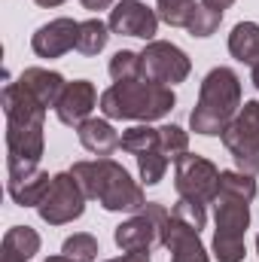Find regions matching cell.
<instances>
[{"label":"cell","instance_id":"20","mask_svg":"<svg viewBox=\"0 0 259 262\" xmlns=\"http://www.w3.org/2000/svg\"><path fill=\"white\" fill-rule=\"evenodd\" d=\"M119 146H122L128 156H134V159L143 156V152H153V149H159V128H149L146 122L131 125L128 131H122Z\"/></svg>","mask_w":259,"mask_h":262},{"label":"cell","instance_id":"33","mask_svg":"<svg viewBox=\"0 0 259 262\" xmlns=\"http://www.w3.org/2000/svg\"><path fill=\"white\" fill-rule=\"evenodd\" d=\"M3 262H28L25 256H18L15 250H9V247H3Z\"/></svg>","mask_w":259,"mask_h":262},{"label":"cell","instance_id":"18","mask_svg":"<svg viewBox=\"0 0 259 262\" xmlns=\"http://www.w3.org/2000/svg\"><path fill=\"white\" fill-rule=\"evenodd\" d=\"M229 55L247 67L259 64V25L256 21H238L229 34Z\"/></svg>","mask_w":259,"mask_h":262},{"label":"cell","instance_id":"9","mask_svg":"<svg viewBox=\"0 0 259 262\" xmlns=\"http://www.w3.org/2000/svg\"><path fill=\"white\" fill-rule=\"evenodd\" d=\"M174 189L180 198L213 204L220 192V168L204 156L186 152L174 162Z\"/></svg>","mask_w":259,"mask_h":262},{"label":"cell","instance_id":"4","mask_svg":"<svg viewBox=\"0 0 259 262\" xmlns=\"http://www.w3.org/2000/svg\"><path fill=\"white\" fill-rule=\"evenodd\" d=\"M177 98L171 85H159L149 79L113 82L101 95V113L107 119H131V122H156L174 110Z\"/></svg>","mask_w":259,"mask_h":262},{"label":"cell","instance_id":"30","mask_svg":"<svg viewBox=\"0 0 259 262\" xmlns=\"http://www.w3.org/2000/svg\"><path fill=\"white\" fill-rule=\"evenodd\" d=\"M104 262H149V253H122L116 259H104Z\"/></svg>","mask_w":259,"mask_h":262},{"label":"cell","instance_id":"5","mask_svg":"<svg viewBox=\"0 0 259 262\" xmlns=\"http://www.w3.org/2000/svg\"><path fill=\"white\" fill-rule=\"evenodd\" d=\"M217 229H213V256L217 262H244V235L250 229V201L217 195Z\"/></svg>","mask_w":259,"mask_h":262},{"label":"cell","instance_id":"37","mask_svg":"<svg viewBox=\"0 0 259 262\" xmlns=\"http://www.w3.org/2000/svg\"><path fill=\"white\" fill-rule=\"evenodd\" d=\"M256 253H259V235H256Z\"/></svg>","mask_w":259,"mask_h":262},{"label":"cell","instance_id":"13","mask_svg":"<svg viewBox=\"0 0 259 262\" xmlns=\"http://www.w3.org/2000/svg\"><path fill=\"white\" fill-rule=\"evenodd\" d=\"M98 104H101V101H98L95 85H92L89 79H73V82L64 85V92H61V98H58V104H55V116H58V122H64V125H79V122H85V119L92 116V110H95Z\"/></svg>","mask_w":259,"mask_h":262},{"label":"cell","instance_id":"22","mask_svg":"<svg viewBox=\"0 0 259 262\" xmlns=\"http://www.w3.org/2000/svg\"><path fill=\"white\" fill-rule=\"evenodd\" d=\"M3 247L15 250V253L25 256V259H34V256L40 253V235H37V229H31V226H12V229H6V235H3Z\"/></svg>","mask_w":259,"mask_h":262},{"label":"cell","instance_id":"10","mask_svg":"<svg viewBox=\"0 0 259 262\" xmlns=\"http://www.w3.org/2000/svg\"><path fill=\"white\" fill-rule=\"evenodd\" d=\"M85 201L89 198L82 192V186L76 183V177L70 171H58V174H52V186H49L46 198L40 201L37 213L49 226H67L85 213Z\"/></svg>","mask_w":259,"mask_h":262},{"label":"cell","instance_id":"28","mask_svg":"<svg viewBox=\"0 0 259 262\" xmlns=\"http://www.w3.org/2000/svg\"><path fill=\"white\" fill-rule=\"evenodd\" d=\"M195 9V0H156V12L171 28H186L189 15Z\"/></svg>","mask_w":259,"mask_h":262},{"label":"cell","instance_id":"6","mask_svg":"<svg viewBox=\"0 0 259 262\" xmlns=\"http://www.w3.org/2000/svg\"><path fill=\"white\" fill-rule=\"evenodd\" d=\"M168 223H171L168 207L159 201H146L143 210H137L134 216L116 226L113 241L122 253H149L153 247H165Z\"/></svg>","mask_w":259,"mask_h":262},{"label":"cell","instance_id":"2","mask_svg":"<svg viewBox=\"0 0 259 262\" xmlns=\"http://www.w3.org/2000/svg\"><path fill=\"white\" fill-rule=\"evenodd\" d=\"M70 174L82 186L85 198L98 201L110 213H137L146 204L140 183L131 180L128 171L119 162H113L110 156L95 159V162H73Z\"/></svg>","mask_w":259,"mask_h":262},{"label":"cell","instance_id":"21","mask_svg":"<svg viewBox=\"0 0 259 262\" xmlns=\"http://www.w3.org/2000/svg\"><path fill=\"white\" fill-rule=\"evenodd\" d=\"M217 195L241 198V201H253L256 198V180L244 171H220V192Z\"/></svg>","mask_w":259,"mask_h":262},{"label":"cell","instance_id":"27","mask_svg":"<svg viewBox=\"0 0 259 262\" xmlns=\"http://www.w3.org/2000/svg\"><path fill=\"white\" fill-rule=\"evenodd\" d=\"M220 21H223V12H213V9H207L204 3H195L192 15H189V21H186V31L192 34V37H210V34H217V28H220Z\"/></svg>","mask_w":259,"mask_h":262},{"label":"cell","instance_id":"26","mask_svg":"<svg viewBox=\"0 0 259 262\" xmlns=\"http://www.w3.org/2000/svg\"><path fill=\"white\" fill-rule=\"evenodd\" d=\"M159 149H162L171 162H177L180 156L189 152V134L180 128V125H162V128H159Z\"/></svg>","mask_w":259,"mask_h":262},{"label":"cell","instance_id":"23","mask_svg":"<svg viewBox=\"0 0 259 262\" xmlns=\"http://www.w3.org/2000/svg\"><path fill=\"white\" fill-rule=\"evenodd\" d=\"M168 162H171V159H168L162 149H153V152L137 156V171H140V180H143L146 186L162 183V180H165V171H168Z\"/></svg>","mask_w":259,"mask_h":262},{"label":"cell","instance_id":"35","mask_svg":"<svg viewBox=\"0 0 259 262\" xmlns=\"http://www.w3.org/2000/svg\"><path fill=\"white\" fill-rule=\"evenodd\" d=\"M250 82H253V85L259 89V64L253 67V70H250Z\"/></svg>","mask_w":259,"mask_h":262},{"label":"cell","instance_id":"11","mask_svg":"<svg viewBox=\"0 0 259 262\" xmlns=\"http://www.w3.org/2000/svg\"><path fill=\"white\" fill-rule=\"evenodd\" d=\"M107 25L119 37H137V40L153 43V37L159 31V12L140 0H119L116 9H110Z\"/></svg>","mask_w":259,"mask_h":262},{"label":"cell","instance_id":"8","mask_svg":"<svg viewBox=\"0 0 259 262\" xmlns=\"http://www.w3.org/2000/svg\"><path fill=\"white\" fill-rule=\"evenodd\" d=\"M189 73H192V61L177 43L153 40L140 52V79H149L159 85H177V82H186Z\"/></svg>","mask_w":259,"mask_h":262},{"label":"cell","instance_id":"15","mask_svg":"<svg viewBox=\"0 0 259 262\" xmlns=\"http://www.w3.org/2000/svg\"><path fill=\"white\" fill-rule=\"evenodd\" d=\"M15 82L25 92H31L46 110L49 107L55 110V104H58V98H61V92H64V85H67V79L58 70H46V67H25Z\"/></svg>","mask_w":259,"mask_h":262},{"label":"cell","instance_id":"14","mask_svg":"<svg viewBox=\"0 0 259 262\" xmlns=\"http://www.w3.org/2000/svg\"><path fill=\"white\" fill-rule=\"evenodd\" d=\"M165 247H168V253H171V262H210L207 247H204L201 238H198V229L180 223V220H174V216H171V223H168Z\"/></svg>","mask_w":259,"mask_h":262},{"label":"cell","instance_id":"24","mask_svg":"<svg viewBox=\"0 0 259 262\" xmlns=\"http://www.w3.org/2000/svg\"><path fill=\"white\" fill-rule=\"evenodd\" d=\"M61 253L73 262H95L98 259V241L89 232H76L61 244Z\"/></svg>","mask_w":259,"mask_h":262},{"label":"cell","instance_id":"31","mask_svg":"<svg viewBox=\"0 0 259 262\" xmlns=\"http://www.w3.org/2000/svg\"><path fill=\"white\" fill-rule=\"evenodd\" d=\"M85 9H92V12H101V9H110L113 6V0H79Z\"/></svg>","mask_w":259,"mask_h":262},{"label":"cell","instance_id":"29","mask_svg":"<svg viewBox=\"0 0 259 262\" xmlns=\"http://www.w3.org/2000/svg\"><path fill=\"white\" fill-rule=\"evenodd\" d=\"M171 216L201 232V229H204V223H207V204L192 201V198H177V201H174V207H171Z\"/></svg>","mask_w":259,"mask_h":262},{"label":"cell","instance_id":"34","mask_svg":"<svg viewBox=\"0 0 259 262\" xmlns=\"http://www.w3.org/2000/svg\"><path fill=\"white\" fill-rule=\"evenodd\" d=\"M37 6H43V9H55V6H61L64 0H34Z\"/></svg>","mask_w":259,"mask_h":262},{"label":"cell","instance_id":"19","mask_svg":"<svg viewBox=\"0 0 259 262\" xmlns=\"http://www.w3.org/2000/svg\"><path fill=\"white\" fill-rule=\"evenodd\" d=\"M110 25L107 21H101V18H85V21H79V37H76V52H82V55H98V52H104V46H107V40H110Z\"/></svg>","mask_w":259,"mask_h":262},{"label":"cell","instance_id":"1","mask_svg":"<svg viewBox=\"0 0 259 262\" xmlns=\"http://www.w3.org/2000/svg\"><path fill=\"white\" fill-rule=\"evenodd\" d=\"M0 107L6 116V174L37 171L46 149V107L18 82L3 85Z\"/></svg>","mask_w":259,"mask_h":262},{"label":"cell","instance_id":"12","mask_svg":"<svg viewBox=\"0 0 259 262\" xmlns=\"http://www.w3.org/2000/svg\"><path fill=\"white\" fill-rule=\"evenodd\" d=\"M76 37H79V21L61 15V18H52L34 31L31 49L40 58H61L70 49H76Z\"/></svg>","mask_w":259,"mask_h":262},{"label":"cell","instance_id":"17","mask_svg":"<svg viewBox=\"0 0 259 262\" xmlns=\"http://www.w3.org/2000/svg\"><path fill=\"white\" fill-rule=\"evenodd\" d=\"M76 137H79V143L92 152V156H98V159H104V156H110L113 149H119V131L110 125V119H95V116H89L85 122H79L76 125Z\"/></svg>","mask_w":259,"mask_h":262},{"label":"cell","instance_id":"3","mask_svg":"<svg viewBox=\"0 0 259 262\" xmlns=\"http://www.w3.org/2000/svg\"><path fill=\"white\" fill-rule=\"evenodd\" d=\"M241 110V79L232 67H213L198 89V104L189 113V128L201 137H217Z\"/></svg>","mask_w":259,"mask_h":262},{"label":"cell","instance_id":"32","mask_svg":"<svg viewBox=\"0 0 259 262\" xmlns=\"http://www.w3.org/2000/svg\"><path fill=\"white\" fill-rule=\"evenodd\" d=\"M201 3H204L207 9H213V12H226V9H229L235 0H201Z\"/></svg>","mask_w":259,"mask_h":262},{"label":"cell","instance_id":"16","mask_svg":"<svg viewBox=\"0 0 259 262\" xmlns=\"http://www.w3.org/2000/svg\"><path fill=\"white\" fill-rule=\"evenodd\" d=\"M49 186H52V177L43 168L28 171V174H6V192L18 207H40Z\"/></svg>","mask_w":259,"mask_h":262},{"label":"cell","instance_id":"25","mask_svg":"<svg viewBox=\"0 0 259 262\" xmlns=\"http://www.w3.org/2000/svg\"><path fill=\"white\" fill-rule=\"evenodd\" d=\"M110 76L113 82H128V79H140V52L134 49H119L110 58Z\"/></svg>","mask_w":259,"mask_h":262},{"label":"cell","instance_id":"36","mask_svg":"<svg viewBox=\"0 0 259 262\" xmlns=\"http://www.w3.org/2000/svg\"><path fill=\"white\" fill-rule=\"evenodd\" d=\"M43 262H73V259H67L64 253H61V256H49V259H43Z\"/></svg>","mask_w":259,"mask_h":262},{"label":"cell","instance_id":"7","mask_svg":"<svg viewBox=\"0 0 259 262\" xmlns=\"http://www.w3.org/2000/svg\"><path fill=\"white\" fill-rule=\"evenodd\" d=\"M223 146L232 152L238 171L256 177L259 174V101H244L238 116L220 134Z\"/></svg>","mask_w":259,"mask_h":262}]
</instances>
